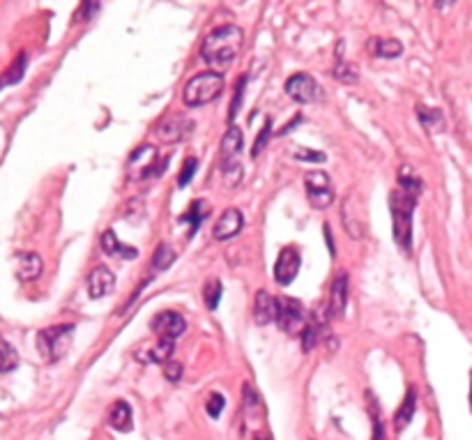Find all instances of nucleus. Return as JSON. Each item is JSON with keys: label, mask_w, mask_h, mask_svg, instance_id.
<instances>
[{"label": "nucleus", "mask_w": 472, "mask_h": 440, "mask_svg": "<svg viewBox=\"0 0 472 440\" xmlns=\"http://www.w3.org/2000/svg\"><path fill=\"white\" fill-rule=\"evenodd\" d=\"M134 415H131V406L127 401H118L113 406V410L109 415V425L115 429V431H122V434H127V431L134 429Z\"/></svg>", "instance_id": "obj_19"}, {"label": "nucleus", "mask_w": 472, "mask_h": 440, "mask_svg": "<svg viewBox=\"0 0 472 440\" xmlns=\"http://www.w3.org/2000/svg\"><path fill=\"white\" fill-rule=\"evenodd\" d=\"M334 77L341 83H358V67H355L353 63H343L341 58H339L334 67Z\"/></svg>", "instance_id": "obj_30"}, {"label": "nucleus", "mask_w": 472, "mask_h": 440, "mask_svg": "<svg viewBox=\"0 0 472 440\" xmlns=\"http://www.w3.org/2000/svg\"><path fill=\"white\" fill-rule=\"evenodd\" d=\"M240 153H242V131L235 124H230L226 136L221 141V171L226 176L228 185L233 187L242 178V166H240Z\"/></svg>", "instance_id": "obj_5"}, {"label": "nucleus", "mask_w": 472, "mask_h": 440, "mask_svg": "<svg viewBox=\"0 0 472 440\" xmlns=\"http://www.w3.org/2000/svg\"><path fill=\"white\" fill-rule=\"evenodd\" d=\"M42 268H44V263L39 259V254L26 252V254L16 256V275H19L21 281H35L39 275H42Z\"/></svg>", "instance_id": "obj_17"}, {"label": "nucleus", "mask_w": 472, "mask_h": 440, "mask_svg": "<svg viewBox=\"0 0 472 440\" xmlns=\"http://www.w3.org/2000/svg\"><path fill=\"white\" fill-rule=\"evenodd\" d=\"M244 83H247V77H242L240 79V83H237V90H235V97H233V104H230V122L235 120V113H237V109H240V104H242V95H244Z\"/></svg>", "instance_id": "obj_34"}, {"label": "nucleus", "mask_w": 472, "mask_h": 440, "mask_svg": "<svg viewBox=\"0 0 472 440\" xmlns=\"http://www.w3.org/2000/svg\"><path fill=\"white\" fill-rule=\"evenodd\" d=\"M173 261H176V254H173V249L166 242L157 245L155 256H152V270H159V272L169 270L171 265H173Z\"/></svg>", "instance_id": "obj_24"}, {"label": "nucleus", "mask_w": 472, "mask_h": 440, "mask_svg": "<svg viewBox=\"0 0 472 440\" xmlns=\"http://www.w3.org/2000/svg\"><path fill=\"white\" fill-rule=\"evenodd\" d=\"M74 339V325H53V328H44L37 335V348L39 355L46 362H58L67 355L70 346Z\"/></svg>", "instance_id": "obj_4"}, {"label": "nucleus", "mask_w": 472, "mask_h": 440, "mask_svg": "<svg viewBox=\"0 0 472 440\" xmlns=\"http://www.w3.org/2000/svg\"><path fill=\"white\" fill-rule=\"evenodd\" d=\"M371 413H374V440H387V438H385L383 422H380V415H378V408H376V403H371Z\"/></svg>", "instance_id": "obj_36"}, {"label": "nucleus", "mask_w": 472, "mask_h": 440, "mask_svg": "<svg viewBox=\"0 0 472 440\" xmlns=\"http://www.w3.org/2000/svg\"><path fill=\"white\" fill-rule=\"evenodd\" d=\"M300 265H302V256L297 252L295 247H286L281 249L279 259L275 263V279L279 286H288L293 284L297 272H300Z\"/></svg>", "instance_id": "obj_10"}, {"label": "nucleus", "mask_w": 472, "mask_h": 440, "mask_svg": "<svg viewBox=\"0 0 472 440\" xmlns=\"http://www.w3.org/2000/svg\"><path fill=\"white\" fill-rule=\"evenodd\" d=\"M295 160H300V162H325V155L316 153V150H297Z\"/></svg>", "instance_id": "obj_37"}, {"label": "nucleus", "mask_w": 472, "mask_h": 440, "mask_svg": "<svg viewBox=\"0 0 472 440\" xmlns=\"http://www.w3.org/2000/svg\"><path fill=\"white\" fill-rule=\"evenodd\" d=\"M244 35L237 26H219L208 32L201 46V58L214 70H228L242 51Z\"/></svg>", "instance_id": "obj_1"}, {"label": "nucleus", "mask_w": 472, "mask_h": 440, "mask_svg": "<svg viewBox=\"0 0 472 440\" xmlns=\"http://www.w3.org/2000/svg\"><path fill=\"white\" fill-rule=\"evenodd\" d=\"M279 328L286 335H297L304 330V306L300 300H291V297H279V313H277Z\"/></svg>", "instance_id": "obj_7"}, {"label": "nucleus", "mask_w": 472, "mask_h": 440, "mask_svg": "<svg viewBox=\"0 0 472 440\" xmlns=\"http://www.w3.org/2000/svg\"><path fill=\"white\" fill-rule=\"evenodd\" d=\"M403 53V44L399 39H378L376 41V56L378 58H399Z\"/></svg>", "instance_id": "obj_27"}, {"label": "nucleus", "mask_w": 472, "mask_h": 440, "mask_svg": "<svg viewBox=\"0 0 472 440\" xmlns=\"http://www.w3.org/2000/svg\"><path fill=\"white\" fill-rule=\"evenodd\" d=\"M304 187H306V198L309 205L316 210H325L334 203V187L327 173L322 171H311L304 176Z\"/></svg>", "instance_id": "obj_6"}, {"label": "nucleus", "mask_w": 472, "mask_h": 440, "mask_svg": "<svg viewBox=\"0 0 472 440\" xmlns=\"http://www.w3.org/2000/svg\"><path fill=\"white\" fill-rule=\"evenodd\" d=\"M203 300L208 304V309L214 311L221 302V281L219 279H210L203 288Z\"/></svg>", "instance_id": "obj_28"}, {"label": "nucleus", "mask_w": 472, "mask_h": 440, "mask_svg": "<svg viewBox=\"0 0 472 440\" xmlns=\"http://www.w3.org/2000/svg\"><path fill=\"white\" fill-rule=\"evenodd\" d=\"M348 304V275L346 272H339L332 290H329V306H327V316L329 318H339L343 313Z\"/></svg>", "instance_id": "obj_15"}, {"label": "nucleus", "mask_w": 472, "mask_h": 440, "mask_svg": "<svg viewBox=\"0 0 472 440\" xmlns=\"http://www.w3.org/2000/svg\"><path fill=\"white\" fill-rule=\"evenodd\" d=\"M286 95L297 104H311L320 97V86L309 74H295L286 81Z\"/></svg>", "instance_id": "obj_8"}, {"label": "nucleus", "mask_w": 472, "mask_h": 440, "mask_svg": "<svg viewBox=\"0 0 472 440\" xmlns=\"http://www.w3.org/2000/svg\"><path fill=\"white\" fill-rule=\"evenodd\" d=\"M26 67H28V56L19 53L10 67L0 74V90L7 88V86H14V83H19L23 79V74H26Z\"/></svg>", "instance_id": "obj_22"}, {"label": "nucleus", "mask_w": 472, "mask_h": 440, "mask_svg": "<svg viewBox=\"0 0 472 440\" xmlns=\"http://www.w3.org/2000/svg\"><path fill=\"white\" fill-rule=\"evenodd\" d=\"M223 90V77L219 72H203L196 74L194 79L187 81L185 90H182V102L189 109H198V106H205L214 102Z\"/></svg>", "instance_id": "obj_3"}, {"label": "nucleus", "mask_w": 472, "mask_h": 440, "mask_svg": "<svg viewBox=\"0 0 472 440\" xmlns=\"http://www.w3.org/2000/svg\"><path fill=\"white\" fill-rule=\"evenodd\" d=\"M320 328H322V323L320 321H309L304 325V330H302V351L304 353H309L311 348H316V344H318V335H320Z\"/></svg>", "instance_id": "obj_26"}, {"label": "nucleus", "mask_w": 472, "mask_h": 440, "mask_svg": "<svg viewBox=\"0 0 472 440\" xmlns=\"http://www.w3.org/2000/svg\"><path fill=\"white\" fill-rule=\"evenodd\" d=\"M164 376L169 378V383H178V380L182 378V364L169 360L166 364H164Z\"/></svg>", "instance_id": "obj_35"}, {"label": "nucleus", "mask_w": 472, "mask_h": 440, "mask_svg": "<svg viewBox=\"0 0 472 440\" xmlns=\"http://www.w3.org/2000/svg\"><path fill=\"white\" fill-rule=\"evenodd\" d=\"M150 328H152L155 335H159V339L176 342L180 335H185L187 321L182 318V313H178V311H162L152 318Z\"/></svg>", "instance_id": "obj_11"}, {"label": "nucleus", "mask_w": 472, "mask_h": 440, "mask_svg": "<svg viewBox=\"0 0 472 440\" xmlns=\"http://www.w3.org/2000/svg\"><path fill=\"white\" fill-rule=\"evenodd\" d=\"M223 408H226V399H223V396L217 394V392L210 394V399L205 401V410H208V415H210V418H214V420H217L219 415L223 413Z\"/></svg>", "instance_id": "obj_33"}, {"label": "nucleus", "mask_w": 472, "mask_h": 440, "mask_svg": "<svg viewBox=\"0 0 472 440\" xmlns=\"http://www.w3.org/2000/svg\"><path fill=\"white\" fill-rule=\"evenodd\" d=\"M102 249L109 256H120V259H125V261L138 259V249L136 247L122 245L120 240H118V235L113 233V231H104V233H102Z\"/></svg>", "instance_id": "obj_18"}, {"label": "nucleus", "mask_w": 472, "mask_h": 440, "mask_svg": "<svg viewBox=\"0 0 472 440\" xmlns=\"http://www.w3.org/2000/svg\"><path fill=\"white\" fill-rule=\"evenodd\" d=\"M279 313V297H272L268 290H258L254 302V318L258 325H268V323L277 321Z\"/></svg>", "instance_id": "obj_14"}, {"label": "nucleus", "mask_w": 472, "mask_h": 440, "mask_svg": "<svg viewBox=\"0 0 472 440\" xmlns=\"http://www.w3.org/2000/svg\"><path fill=\"white\" fill-rule=\"evenodd\" d=\"M194 129V122L187 120L185 115H169L166 120H162L155 127L157 138H162L164 143H180L185 141Z\"/></svg>", "instance_id": "obj_9"}, {"label": "nucleus", "mask_w": 472, "mask_h": 440, "mask_svg": "<svg viewBox=\"0 0 472 440\" xmlns=\"http://www.w3.org/2000/svg\"><path fill=\"white\" fill-rule=\"evenodd\" d=\"M270 134H272V118H268L265 120V124H263V129H261V134L256 136V143H254V148H251V157L256 160L263 150H265V145H268V138H270Z\"/></svg>", "instance_id": "obj_31"}, {"label": "nucleus", "mask_w": 472, "mask_h": 440, "mask_svg": "<svg viewBox=\"0 0 472 440\" xmlns=\"http://www.w3.org/2000/svg\"><path fill=\"white\" fill-rule=\"evenodd\" d=\"M244 413L249 415L251 420H256V418H261L263 415V403H261V396H258V392H256V389L247 383L244 385Z\"/></svg>", "instance_id": "obj_25"}, {"label": "nucleus", "mask_w": 472, "mask_h": 440, "mask_svg": "<svg viewBox=\"0 0 472 440\" xmlns=\"http://www.w3.org/2000/svg\"><path fill=\"white\" fill-rule=\"evenodd\" d=\"M417 115L426 129H435V127L442 129V113L440 111L428 109V106H417Z\"/></svg>", "instance_id": "obj_29"}, {"label": "nucleus", "mask_w": 472, "mask_h": 440, "mask_svg": "<svg viewBox=\"0 0 472 440\" xmlns=\"http://www.w3.org/2000/svg\"><path fill=\"white\" fill-rule=\"evenodd\" d=\"M256 440H270V436H265V434H258V436H256Z\"/></svg>", "instance_id": "obj_38"}, {"label": "nucleus", "mask_w": 472, "mask_h": 440, "mask_svg": "<svg viewBox=\"0 0 472 440\" xmlns=\"http://www.w3.org/2000/svg\"><path fill=\"white\" fill-rule=\"evenodd\" d=\"M389 207H392V221H394V240L405 254L412 249V212L417 207V194L410 192H392L389 196Z\"/></svg>", "instance_id": "obj_2"}, {"label": "nucleus", "mask_w": 472, "mask_h": 440, "mask_svg": "<svg viewBox=\"0 0 472 440\" xmlns=\"http://www.w3.org/2000/svg\"><path fill=\"white\" fill-rule=\"evenodd\" d=\"M415 408H417V394L415 389H408V394H405V401L399 406V410L394 415V427L396 431H403L405 427L410 425L412 415H415Z\"/></svg>", "instance_id": "obj_21"}, {"label": "nucleus", "mask_w": 472, "mask_h": 440, "mask_svg": "<svg viewBox=\"0 0 472 440\" xmlns=\"http://www.w3.org/2000/svg\"><path fill=\"white\" fill-rule=\"evenodd\" d=\"M113 288H115V275L109 268L99 265V268H95L93 272H90V277H88V297L99 300V297L109 295Z\"/></svg>", "instance_id": "obj_13"}, {"label": "nucleus", "mask_w": 472, "mask_h": 440, "mask_svg": "<svg viewBox=\"0 0 472 440\" xmlns=\"http://www.w3.org/2000/svg\"><path fill=\"white\" fill-rule=\"evenodd\" d=\"M210 214V205H208V201H194L192 205H189V210L187 212H182V217H180V221H185V224H189V238H192L196 231H198V226L205 221V217Z\"/></svg>", "instance_id": "obj_20"}, {"label": "nucleus", "mask_w": 472, "mask_h": 440, "mask_svg": "<svg viewBox=\"0 0 472 440\" xmlns=\"http://www.w3.org/2000/svg\"><path fill=\"white\" fill-rule=\"evenodd\" d=\"M176 351V346L169 339H159L155 346H148V348H140L136 353V360L143 362V364H166L169 358Z\"/></svg>", "instance_id": "obj_16"}, {"label": "nucleus", "mask_w": 472, "mask_h": 440, "mask_svg": "<svg viewBox=\"0 0 472 440\" xmlns=\"http://www.w3.org/2000/svg\"><path fill=\"white\" fill-rule=\"evenodd\" d=\"M16 364H19V355H16L14 346L10 342H5L3 337H0V373L14 371Z\"/></svg>", "instance_id": "obj_23"}, {"label": "nucleus", "mask_w": 472, "mask_h": 440, "mask_svg": "<svg viewBox=\"0 0 472 440\" xmlns=\"http://www.w3.org/2000/svg\"><path fill=\"white\" fill-rule=\"evenodd\" d=\"M196 169H198L196 157H189V160H187L185 164H182V171H180V176H178V187H180V189H185V187L189 185V182H192Z\"/></svg>", "instance_id": "obj_32"}, {"label": "nucleus", "mask_w": 472, "mask_h": 440, "mask_svg": "<svg viewBox=\"0 0 472 440\" xmlns=\"http://www.w3.org/2000/svg\"><path fill=\"white\" fill-rule=\"evenodd\" d=\"M242 228H244L242 210H237V207H228V210L221 212V217L217 219V224H214L212 235H214V240L223 242V240H230V238L240 235V231H242Z\"/></svg>", "instance_id": "obj_12"}]
</instances>
